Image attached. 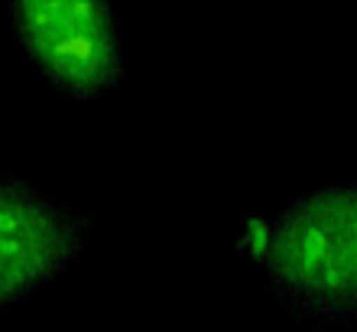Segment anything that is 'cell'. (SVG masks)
Masks as SVG:
<instances>
[{
  "mask_svg": "<svg viewBox=\"0 0 357 332\" xmlns=\"http://www.w3.org/2000/svg\"><path fill=\"white\" fill-rule=\"evenodd\" d=\"M270 300L296 319L357 326V182L315 186L237 235Z\"/></svg>",
  "mask_w": 357,
  "mask_h": 332,
  "instance_id": "1",
  "label": "cell"
},
{
  "mask_svg": "<svg viewBox=\"0 0 357 332\" xmlns=\"http://www.w3.org/2000/svg\"><path fill=\"white\" fill-rule=\"evenodd\" d=\"M91 238V215L33 182L0 180V316L66 274Z\"/></svg>",
  "mask_w": 357,
  "mask_h": 332,
  "instance_id": "3",
  "label": "cell"
},
{
  "mask_svg": "<svg viewBox=\"0 0 357 332\" xmlns=\"http://www.w3.org/2000/svg\"><path fill=\"white\" fill-rule=\"evenodd\" d=\"M10 33L46 85L72 101H98L127 78L111 0H10Z\"/></svg>",
  "mask_w": 357,
  "mask_h": 332,
  "instance_id": "2",
  "label": "cell"
}]
</instances>
